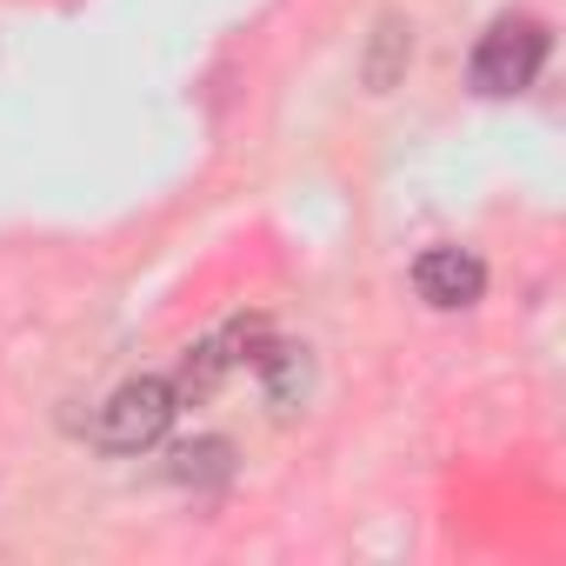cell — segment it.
I'll return each mask as SVG.
<instances>
[{
    "instance_id": "cell-1",
    "label": "cell",
    "mask_w": 566,
    "mask_h": 566,
    "mask_svg": "<svg viewBox=\"0 0 566 566\" xmlns=\"http://www.w3.org/2000/svg\"><path fill=\"white\" fill-rule=\"evenodd\" d=\"M546 28L533 21V14H500L486 34H480V48H473V61H467V81H473V94H486V101H506V94H526L533 81H539V67H546Z\"/></svg>"
},
{
    "instance_id": "cell-2",
    "label": "cell",
    "mask_w": 566,
    "mask_h": 566,
    "mask_svg": "<svg viewBox=\"0 0 566 566\" xmlns=\"http://www.w3.org/2000/svg\"><path fill=\"white\" fill-rule=\"evenodd\" d=\"M174 413H180L174 380L140 374V380L114 387V394H107V407L94 413V447H101V453H147V447H160V440H167Z\"/></svg>"
},
{
    "instance_id": "cell-3",
    "label": "cell",
    "mask_w": 566,
    "mask_h": 566,
    "mask_svg": "<svg viewBox=\"0 0 566 566\" xmlns=\"http://www.w3.org/2000/svg\"><path fill=\"white\" fill-rule=\"evenodd\" d=\"M413 294L427 307H440V314H460V307H473L486 294V266L467 247H427L413 260Z\"/></svg>"
},
{
    "instance_id": "cell-4",
    "label": "cell",
    "mask_w": 566,
    "mask_h": 566,
    "mask_svg": "<svg viewBox=\"0 0 566 566\" xmlns=\"http://www.w3.org/2000/svg\"><path fill=\"white\" fill-rule=\"evenodd\" d=\"M253 367H260V380H266V400H273V407H301V400H307V380H314L307 347H294V340H266Z\"/></svg>"
},
{
    "instance_id": "cell-5",
    "label": "cell",
    "mask_w": 566,
    "mask_h": 566,
    "mask_svg": "<svg viewBox=\"0 0 566 566\" xmlns=\"http://www.w3.org/2000/svg\"><path fill=\"white\" fill-rule=\"evenodd\" d=\"M233 374V347H227V334H213V340H200L187 360H180V374H174V394L180 400H207L220 380Z\"/></svg>"
},
{
    "instance_id": "cell-6",
    "label": "cell",
    "mask_w": 566,
    "mask_h": 566,
    "mask_svg": "<svg viewBox=\"0 0 566 566\" xmlns=\"http://www.w3.org/2000/svg\"><path fill=\"white\" fill-rule=\"evenodd\" d=\"M413 54V28H400V14L380 21V41H374V61H367V87H394V74L407 67Z\"/></svg>"
},
{
    "instance_id": "cell-7",
    "label": "cell",
    "mask_w": 566,
    "mask_h": 566,
    "mask_svg": "<svg viewBox=\"0 0 566 566\" xmlns=\"http://www.w3.org/2000/svg\"><path fill=\"white\" fill-rule=\"evenodd\" d=\"M233 473V447L227 440H193V447H180L174 453V480H227Z\"/></svg>"
}]
</instances>
